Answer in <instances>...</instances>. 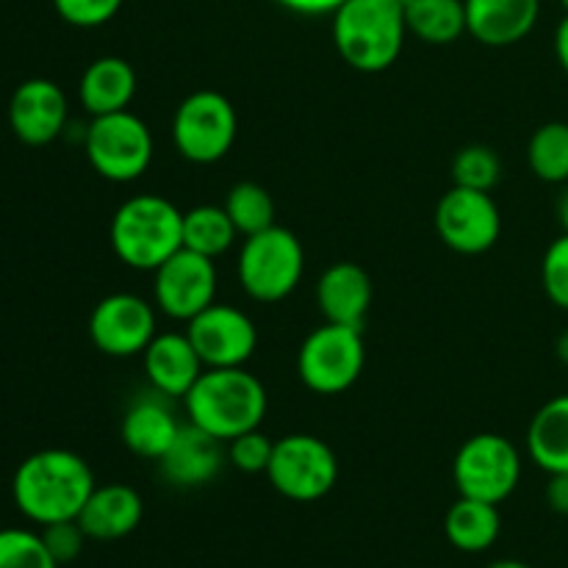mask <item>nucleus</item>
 <instances>
[{
	"mask_svg": "<svg viewBox=\"0 0 568 568\" xmlns=\"http://www.w3.org/2000/svg\"><path fill=\"white\" fill-rule=\"evenodd\" d=\"M94 471L72 449H39L14 471L11 494L28 521L44 527L53 521L78 519L94 491Z\"/></svg>",
	"mask_w": 568,
	"mask_h": 568,
	"instance_id": "f257e3e1",
	"label": "nucleus"
},
{
	"mask_svg": "<svg viewBox=\"0 0 568 568\" xmlns=\"http://www.w3.org/2000/svg\"><path fill=\"white\" fill-rule=\"evenodd\" d=\"M183 410L186 422L227 444L242 433L258 430L270 410V394L247 366L205 369L183 397Z\"/></svg>",
	"mask_w": 568,
	"mask_h": 568,
	"instance_id": "f03ea898",
	"label": "nucleus"
},
{
	"mask_svg": "<svg viewBox=\"0 0 568 568\" xmlns=\"http://www.w3.org/2000/svg\"><path fill=\"white\" fill-rule=\"evenodd\" d=\"M331 33L344 64L366 75L397 64L410 37L403 0H344L331 14Z\"/></svg>",
	"mask_w": 568,
	"mask_h": 568,
	"instance_id": "7ed1b4c3",
	"label": "nucleus"
},
{
	"mask_svg": "<svg viewBox=\"0 0 568 568\" xmlns=\"http://www.w3.org/2000/svg\"><path fill=\"white\" fill-rule=\"evenodd\" d=\"M109 242L125 266L155 272L183 247V211L164 194H133L111 216Z\"/></svg>",
	"mask_w": 568,
	"mask_h": 568,
	"instance_id": "20e7f679",
	"label": "nucleus"
},
{
	"mask_svg": "<svg viewBox=\"0 0 568 568\" xmlns=\"http://www.w3.org/2000/svg\"><path fill=\"white\" fill-rule=\"evenodd\" d=\"M236 275L244 294L255 303H283L303 283V242L297 239V233L281 225L244 236L242 250H239Z\"/></svg>",
	"mask_w": 568,
	"mask_h": 568,
	"instance_id": "39448f33",
	"label": "nucleus"
},
{
	"mask_svg": "<svg viewBox=\"0 0 568 568\" xmlns=\"http://www.w3.org/2000/svg\"><path fill=\"white\" fill-rule=\"evenodd\" d=\"M87 161L100 178L111 183H133L153 164V131L131 109L92 116L83 133Z\"/></svg>",
	"mask_w": 568,
	"mask_h": 568,
	"instance_id": "423d86ee",
	"label": "nucleus"
},
{
	"mask_svg": "<svg viewBox=\"0 0 568 568\" xmlns=\"http://www.w3.org/2000/svg\"><path fill=\"white\" fill-rule=\"evenodd\" d=\"M366 366V344L361 327L325 322L303 338L297 349V377L308 392L336 397L353 388Z\"/></svg>",
	"mask_w": 568,
	"mask_h": 568,
	"instance_id": "0eeeda50",
	"label": "nucleus"
},
{
	"mask_svg": "<svg viewBox=\"0 0 568 568\" xmlns=\"http://www.w3.org/2000/svg\"><path fill=\"white\" fill-rule=\"evenodd\" d=\"M266 480L292 503H320L336 488L338 458L331 444L311 433H292L275 442Z\"/></svg>",
	"mask_w": 568,
	"mask_h": 568,
	"instance_id": "6e6552de",
	"label": "nucleus"
},
{
	"mask_svg": "<svg viewBox=\"0 0 568 568\" xmlns=\"http://www.w3.org/2000/svg\"><path fill=\"white\" fill-rule=\"evenodd\" d=\"M239 136L236 105L216 89H200L181 100L172 116V142L192 164H216Z\"/></svg>",
	"mask_w": 568,
	"mask_h": 568,
	"instance_id": "1a4fd4ad",
	"label": "nucleus"
},
{
	"mask_svg": "<svg viewBox=\"0 0 568 568\" xmlns=\"http://www.w3.org/2000/svg\"><path fill=\"white\" fill-rule=\"evenodd\" d=\"M521 480V455L499 433H477L466 438L453 460V483L460 497L503 505L514 497Z\"/></svg>",
	"mask_w": 568,
	"mask_h": 568,
	"instance_id": "9d476101",
	"label": "nucleus"
},
{
	"mask_svg": "<svg viewBox=\"0 0 568 568\" xmlns=\"http://www.w3.org/2000/svg\"><path fill=\"white\" fill-rule=\"evenodd\" d=\"M436 233L453 253L483 255L503 236V214L491 192L455 186L436 205Z\"/></svg>",
	"mask_w": 568,
	"mask_h": 568,
	"instance_id": "9b49d317",
	"label": "nucleus"
},
{
	"mask_svg": "<svg viewBox=\"0 0 568 568\" xmlns=\"http://www.w3.org/2000/svg\"><path fill=\"white\" fill-rule=\"evenodd\" d=\"M150 300L131 292H114L89 314V338L109 358H133L159 336V316Z\"/></svg>",
	"mask_w": 568,
	"mask_h": 568,
	"instance_id": "f8f14e48",
	"label": "nucleus"
},
{
	"mask_svg": "<svg viewBox=\"0 0 568 568\" xmlns=\"http://www.w3.org/2000/svg\"><path fill=\"white\" fill-rule=\"evenodd\" d=\"M216 261L181 247L153 272V303L164 316L189 322L216 303Z\"/></svg>",
	"mask_w": 568,
	"mask_h": 568,
	"instance_id": "ddd939ff",
	"label": "nucleus"
},
{
	"mask_svg": "<svg viewBox=\"0 0 568 568\" xmlns=\"http://www.w3.org/2000/svg\"><path fill=\"white\" fill-rule=\"evenodd\" d=\"M189 342L197 349L205 369L247 366L258 349V327L231 303H211L194 320L186 322Z\"/></svg>",
	"mask_w": 568,
	"mask_h": 568,
	"instance_id": "4468645a",
	"label": "nucleus"
},
{
	"mask_svg": "<svg viewBox=\"0 0 568 568\" xmlns=\"http://www.w3.org/2000/svg\"><path fill=\"white\" fill-rule=\"evenodd\" d=\"M70 103L64 89L50 78H28L9 100V125L28 148H44L55 142L67 125Z\"/></svg>",
	"mask_w": 568,
	"mask_h": 568,
	"instance_id": "2eb2a0df",
	"label": "nucleus"
},
{
	"mask_svg": "<svg viewBox=\"0 0 568 568\" xmlns=\"http://www.w3.org/2000/svg\"><path fill=\"white\" fill-rule=\"evenodd\" d=\"M227 464L225 442L186 422L159 460L161 477L178 488H200L216 480Z\"/></svg>",
	"mask_w": 568,
	"mask_h": 568,
	"instance_id": "dca6fc26",
	"label": "nucleus"
},
{
	"mask_svg": "<svg viewBox=\"0 0 568 568\" xmlns=\"http://www.w3.org/2000/svg\"><path fill=\"white\" fill-rule=\"evenodd\" d=\"M372 300H375V283L369 272L353 261H336L316 281V305L325 322H333V325L364 331Z\"/></svg>",
	"mask_w": 568,
	"mask_h": 568,
	"instance_id": "f3484780",
	"label": "nucleus"
},
{
	"mask_svg": "<svg viewBox=\"0 0 568 568\" xmlns=\"http://www.w3.org/2000/svg\"><path fill=\"white\" fill-rule=\"evenodd\" d=\"M142 369L150 388L170 399H183L205 366L197 349L183 333H159L142 353Z\"/></svg>",
	"mask_w": 568,
	"mask_h": 568,
	"instance_id": "a211bd4d",
	"label": "nucleus"
},
{
	"mask_svg": "<svg viewBox=\"0 0 568 568\" xmlns=\"http://www.w3.org/2000/svg\"><path fill=\"white\" fill-rule=\"evenodd\" d=\"M466 33L486 48H510L532 33L541 0H464Z\"/></svg>",
	"mask_w": 568,
	"mask_h": 568,
	"instance_id": "6ab92c4d",
	"label": "nucleus"
},
{
	"mask_svg": "<svg viewBox=\"0 0 568 568\" xmlns=\"http://www.w3.org/2000/svg\"><path fill=\"white\" fill-rule=\"evenodd\" d=\"M144 503L136 488L125 483H109V486H94L87 505L78 514V525L83 527L89 541H120L128 538L142 525Z\"/></svg>",
	"mask_w": 568,
	"mask_h": 568,
	"instance_id": "aec40b11",
	"label": "nucleus"
},
{
	"mask_svg": "<svg viewBox=\"0 0 568 568\" xmlns=\"http://www.w3.org/2000/svg\"><path fill=\"white\" fill-rule=\"evenodd\" d=\"M178 430H181V422L170 408V397L150 392L128 405L120 425V438L136 458L159 464L161 455L175 442Z\"/></svg>",
	"mask_w": 568,
	"mask_h": 568,
	"instance_id": "412c9836",
	"label": "nucleus"
},
{
	"mask_svg": "<svg viewBox=\"0 0 568 568\" xmlns=\"http://www.w3.org/2000/svg\"><path fill=\"white\" fill-rule=\"evenodd\" d=\"M136 87L139 78L131 61H125L122 55H100L83 70L81 81H78V100H81L83 111H89L92 116L114 114V111L131 109Z\"/></svg>",
	"mask_w": 568,
	"mask_h": 568,
	"instance_id": "4be33fe9",
	"label": "nucleus"
},
{
	"mask_svg": "<svg viewBox=\"0 0 568 568\" xmlns=\"http://www.w3.org/2000/svg\"><path fill=\"white\" fill-rule=\"evenodd\" d=\"M527 453L547 475L568 471V394H558L536 410L527 427Z\"/></svg>",
	"mask_w": 568,
	"mask_h": 568,
	"instance_id": "5701e85b",
	"label": "nucleus"
},
{
	"mask_svg": "<svg viewBox=\"0 0 568 568\" xmlns=\"http://www.w3.org/2000/svg\"><path fill=\"white\" fill-rule=\"evenodd\" d=\"M444 532H447V541L453 544L458 552H466V555L486 552V549H491L494 544H497L499 532H503L499 505L458 497L453 508L447 510Z\"/></svg>",
	"mask_w": 568,
	"mask_h": 568,
	"instance_id": "b1692460",
	"label": "nucleus"
},
{
	"mask_svg": "<svg viewBox=\"0 0 568 568\" xmlns=\"http://www.w3.org/2000/svg\"><path fill=\"white\" fill-rule=\"evenodd\" d=\"M410 37L425 44H453L466 33L464 0H403Z\"/></svg>",
	"mask_w": 568,
	"mask_h": 568,
	"instance_id": "393cba45",
	"label": "nucleus"
},
{
	"mask_svg": "<svg viewBox=\"0 0 568 568\" xmlns=\"http://www.w3.org/2000/svg\"><path fill=\"white\" fill-rule=\"evenodd\" d=\"M239 231L227 216L225 205H194L183 211V247L205 255V258H222L236 244Z\"/></svg>",
	"mask_w": 568,
	"mask_h": 568,
	"instance_id": "a878e982",
	"label": "nucleus"
},
{
	"mask_svg": "<svg viewBox=\"0 0 568 568\" xmlns=\"http://www.w3.org/2000/svg\"><path fill=\"white\" fill-rule=\"evenodd\" d=\"M527 164L544 183H568V122H544L527 142Z\"/></svg>",
	"mask_w": 568,
	"mask_h": 568,
	"instance_id": "bb28decb",
	"label": "nucleus"
},
{
	"mask_svg": "<svg viewBox=\"0 0 568 568\" xmlns=\"http://www.w3.org/2000/svg\"><path fill=\"white\" fill-rule=\"evenodd\" d=\"M225 211L242 239L277 225L275 200L255 181H239L236 186H231V192L225 197Z\"/></svg>",
	"mask_w": 568,
	"mask_h": 568,
	"instance_id": "cd10ccee",
	"label": "nucleus"
},
{
	"mask_svg": "<svg viewBox=\"0 0 568 568\" xmlns=\"http://www.w3.org/2000/svg\"><path fill=\"white\" fill-rule=\"evenodd\" d=\"M503 178V161L488 144H466L453 159V183L455 186L491 192Z\"/></svg>",
	"mask_w": 568,
	"mask_h": 568,
	"instance_id": "c85d7f7f",
	"label": "nucleus"
},
{
	"mask_svg": "<svg viewBox=\"0 0 568 568\" xmlns=\"http://www.w3.org/2000/svg\"><path fill=\"white\" fill-rule=\"evenodd\" d=\"M0 568H59L42 536L20 527L0 530Z\"/></svg>",
	"mask_w": 568,
	"mask_h": 568,
	"instance_id": "c756f323",
	"label": "nucleus"
},
{
	"mask_svg": "<svg viewBox=\"0 0 568 568\" xmlns=\"http://www.w3.org/2000/svg\"><path fill=\"white\" fill-rule=\"evenodd\" d=\"M227 449V464L233 469L244 471V475H266V466L272 460V449H275V442H272L266 433L250 430L236 436L233 442L225 444Z\"/></svg>",
	"mask_w": 568,
	"mask_h": 568,
	"instance_id": "7c9ffc66",
	"label": "nucleus"
},
{
	"mask_svg": "<svg viewBox=\"0 0 568 568\" xmlns=\"http://www.w3.org/2000/svg\"><path fill=\"white\" fill-rule=\"evenodd\" d=\"M544 294L560 311H568V233H560L541 258Z\"/></svg>",
	"mask_w": 568,
	"mask_h": 568,
	"instance_id": "2f4dec72",
	"label": "nucleus"
},
{
	"mask_svg": "<svg viewBox=\"0 0 568 568\" xmlns=\"http://www.w3.org/2000/svg\"><path fill=\"white\" fill-rule=\"evenodd\" d=\"M125 0H53L55 14L75 28H100L116 17Z\"/></svg>",
	"mask_w": 568,
	"mask_h": 568,
	"instance_id": "473e14b6",
	"label": "nucleus"
},
{
	"mask_svg": "<svg viewBox=\"0 0 568 568\" xmlns=\"http://www.w3.org/2000/svg\"><path fill=\"white\" fill-rule=\"evenodd\" d=\"M42 541L48 547V552L53 555V560L59 566L72 564V560L81 558L83 544L89 541L83 527L78 525V519H67V521H53V525L42 527Z\"/></svg>",
	"mask_w": 568,
	"mask_h": 568,
	"instance_id": "72a5a7b5",
	"label": "nucleus"
},
{
	"mask_svg": "<svg viewBox=\"0 0 568 568\" xmlns=\"http://www.w3.org/2000/svg\"><path fill=\"white\" fill-rule=\"evenodd\" d=\"M275 3H281L283 9L294 11V14L325 17V14H333L344 0H275Z\"/></svg>",
	"mask_w": 568,
	"mask_h": 568,
	"instance_id": "f704fd0d",
	"label": "nucleus"
},
{
	"mask_svg": "<svg viewBox=\"0 0 568 568\" xmlns=\"http://www.w3.org/2000/svg\"><path fill=\"white\" fill-rule=\"evenodd\" d=\"M547 505L558 516H568V471H560V475H549Z\"/></svg>",
	"mask_w": 568,
	"mask_h": 568,
	"instance_id": "c9c22d12",
	"label": "nucleus"
},
{
	"mask_svg": "<svg viewBox=\"0 0 568 568\" xmlns=\"http://www.w3.org/2000/svg\"><path fill=\"white\" fill-rule=\"evenodd\" d=\"M555 55H558V64L564 67L568 75V14L560 20L558 31H555Z\"/></svg>",
	"mask_w": 568,
	"mask_h": 568,
	"instance_id": "e433bc0d",
	"label": "nucleus"
},
{
	"mask_svg": "<svg viewBox=\"0 0 568 568\" xmlns=\"http://www.w3.org/2000/svg\"><path fill=\"white\" fill-rule=\"evenodd\" d=\"M555 355H558L560 364L568 366V327L564 333H560L558 342H555Z\"/></svg>",
	"mask_w": 568,
	"mask_h": 568,
	"instance_id": "4c0bfd02",
	"label": "nucleus"
},
{
	"mask_svg": "<svg viewBox=\"0 0 568 568\" xmlns=\"http://www.w3.org/2000/svg\"><path fill=\"white\" fill-rule=\"evenodd\" d=\"M558 220H560V227H564V233H568V183L558 200Z\"/></svg>",
	"mask_w": 568,
	"mask_h": 568,
	"instance_id": "58836bf2",
	"label": "nucleus"
},
{
	"mask_svg": "<svg viewBox=\"0 0 568 568\" xmlns=\"http://www.w3.org/2000/svg\"><path fill=\"white\" fill-rule=\"evenodd\" d=\"M486 568H532V566H527V564H521V560H494L491 566H486Z\"/></svg>",
	"mask_w": 568,
	"mask_h": 568,
	"instance_id": "ea45409f",
	"label": "nucleus"
},
{
	"mask_svg": "<svg viewBox=\"0 0 568 568\" xmlns=\"http://www.w3.org/2000/svg\"><path fill=\"white\" fill-rule=\"evenodd\" d=\"M560 6H564V11L568 14V0H560Z\"/></svg>",
	"mask_w": 568,
	"mask_h": 568,
	"instance_id": "a19ab883",
	"label": "nucleus"
}]
</instances>
